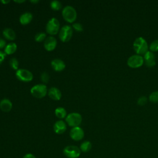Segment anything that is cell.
Listing matches in <instances>:
<instances>
[{"label": "cell", "instance_id": "cell-14", "mask_svg": "<svg viewBox=\"0 0 158 158\" xmlns=\"http://www.w3.org/2000/svg\"><path fill=\"white\" fill-rule=\"evenodd\" d=\"M51 65L52 68L56 72H61L65 68L64 62L60 59H53L51 62Z\"/></svg>", "mask_w": 158, "mask_h": 158}, {"label": "cell", "instance_id": "cell-30", "mask_svg": "<svg viewBox=\"0 0 158 158\" xmlns=\"http://www.w3.org/2000/svg\"><path fill=\"white\" fill-rule=\"evenodd\" d=\"M6 54L4 52L0 51V64L4 61L5 57H6Z\"/></svg>", "mask_w": 158, "mask_h": 158}, {"label": "cell", "instance_id": "cell-26", "mask_svg": "<svg viewBox=\"0 0 158 158\" xmlns=\"http://www.w3.org/2000/svg\"><path fill=\"white\" fill-rule=\"evenodd\" d=\"M149 49L151 52L158 51V40H154L149 45Z\"/></svg>", "mask_w": 158, "mask_h": 158}, {"label": "cell", "instance_id": "cell-25", "mask_svg": "<svg viewBox=\"0 0 158 158\" xmlns=\"http://www.w3.org/2000/svg\"><path fill=\"white\" fill-rule=\"evenodd\" d=\"M149 99L151 102L157 103L158 102V91H156L151 93L149 96Z\"/></svg>", "mask_w": 158, "mask_h": 158}, {"label": "cell", "instance_id": "cell-2", "mask_svg": "<svg viewBox=\"0 0 158 158\" xmlns=\"http://www.w3.org/2000/svg\"><path fill=\"white\" fill-rule=\"evenodd\" d=\"M63 19L69 23H73L77 17V13L75 8L71 6H65L62 11Z\"/></svg>", "mask_w": 158, "mask_h": 158}, {"label": "cell", "instance_id": "cell-7", "mask_svg": "<svg viewBox=\"0 0 158 158\" xmlns=\"http://www.w3.org/2000/svg\"><path fill=\"white\" fill-rule=\"evenodd\" d=\"M72 34L73 30L72 27L68 25H65L60 29L59 33V37L61 41L65 43L69 41L71 39Z\"/></svg>", "mask_w": 158, "mask_h": 158}, {"label": "cell", "instance_id": "cell-19", "mask_svg": "<svg viewBox=\"0 0 158 158\" xmlns=\"http://www.w3.org/2000/svg\"><path fill=\"white\" fill-rule=\"evenodd\" d=\"M17 49V46L15 43H10L6 45L4 48V52L6 55H10L14 54Z\"/></svg>", "mask_w": 158, "mask_h": 158}, {"label": "cell", "instance_id": "cell-35", "mask_svg": "<svg viewBox=\"0 0 158 158\" xmlns=\"http://www.w3.org/2000/svg\"><path fill=\"white\" fill-rule=\"evenodd\" d=\"M38 2H39L38 0H36V1L32 0V1H30V2H31V3H38Z\"/></svg>", "mask_w": 158, "mask_h": 158}, {"label": "cell", "instance_id": "cell-21", "mask_svg": "<svg viewBox=\"0 0 158 158\" xmlns=\"http://www.w3.org/2000/svg\"><path fill=\"white\" fill-rule=\"evenodd\" d=\"M92 148V144L89 141H85L82 142L80 146V149L81 152H88Z\"/></svg>", "mask_w": 158, "mask_h": 158}, {"label": "cell", "instance_id": "cell-18", "mask_svg": "<svg viewBox=\"0 0 158 158\" xmlns=\"http://www.w3.org/2000/svg\"><path fill=\"white\" fill-rule=\"evenodd\" d=\"M2 34L6 39L10 41H13L16 38L15 32L10 28H6L3 30Z\"/></svg>", "mask_w": 158, "mask_h": 158}, {"label": "cell", "instance_id": "cell-24", "mask_svg": "<svg viewBox=\"0 0 158 158\" xmlns=\"http://www.w3.org/2000/svg\"><path fill=\"white\" fill-rule=\"evenodd\" d=\"M46 35L44 32H39L35 36V40L36 42H42L46 38Z\"/></svg>", "mask_w": 158, "mask_h": 158}, {"label": "cell", "instance_id": "cell-34", "mask_svg": "<svg viewBox=\"0 0 158 158\" xmlns=\"http://www.w3.org/2000/svg\"><path fill=\"white\" fill-rule=\"evenodd\" d=\"M25 1V0H21V1H14L15 2H17V3H22V2H24Z\"/></svg>", "mask_w": 158, "mask_h": 158}, {"label": "cell", "instance_id": "cell-31", "mask_svg": "<svg viewBox=\"0 0 158 158\" xmlns=\"http://www.w3.org/2000/svg\"><path fill=\"white\" fill-rule=\"evenodd\" d=\"M6 42L4 40H2L1 38H0V49H2V48H5V47L6 46Z\"/></svg>", "mask_w": 158, "mask_h": 158}, {"label": "cell", "instance_id": "cell-28", "mask_svg": "<svg viewBox=\"0 0 158 158\" xmlns=\"http://www.w3.org/2000/svg\"><path fill=\"white\" fill-rule=\"evenodd\" d=\"M72 28L77 31L81 32L83 30V25L80 23H75L72 25Z\"/></svg>", "mask_w": 158, "mask_h": 158}, {"label": "cell", "instance_id": "cell-20", "mask_svg": "<svg viewBox=\"0 0 158 158\" xmlns=\"http://www.w3.org/2000/svg\"><path fill=\"white\" fill-rule=\"evenodd\" d=\"M54 113H55V115L58 118H60V119H62V118H64L67 117V111L66 110L62 107H57L56 109H55V111H54Z\"/></svg>", "mask_w": 158, "mask_h": 158}, {"label": "cell", "instance_id": "cell-23", "mask_svg": "<svg viewBox=\"0 0 158 158\" xmlns=\"http://www.w3.org/2000/svg\"><path fill=\"white\" fill-rule=\"evenodd\" d=\"M9 65L12 69H14L16 71L19 69V61L15 57H12L10 59Z\"/></svg>", "mask_w": 158, "mask_h": 158}, {"label": "cell", "instance_id": "cell-3", "mask_svg": "<svg viewBox=\"0 0 158 158\" xmlns=\"http://www.w3.org/2000/svg\"><path fill=\"white\" fill-rule=\"evenodd\" d=\"M65 121L67 125L72 128L79 127L82 122V117L79 113L72 112L67 115Z\"/></svg>", "mask_w": 158, "mask_h": 158}, {"label": "cell", "instance_id": "cell-17", "mask_svg": "<svg viewBox=\"0 0 158 158\" xmlns=\"http://www.w3.org/2000/svg\"><path fill=\"white\" fill-rule=\"evenodd\" d=\"M33 19V15L31 13L27 12L22 14L19 17V22L22 25H25L30 23Z\"/></svg>", "mask_w": 158, "mask_h": 158}, {"label": "cell", "instance_id": "cell-27", "mask_svg": "<svg viewBox=\"0 0 158 158\" xmlns=\"http://www.w3.org/2000/svg\"><path fill=\"white\" fill-rule=\"evenodd\" d=\"M40 78H41V80L42 81V82H43L44 83H47L49 81L50 77H49V75L47 72H43L41 74Z\"/></svg>", "mask_w": 158, "mask_h": 158}, {"label": "cell", "instance_id": "cell-29", "mask_svg": "<svg viewBox=\"0 0 158 158\" xmlns=\"http://www.w3.org/2000/svg\"><path fill=\"white\" fill-rule=\"evenodd\" d=\"M148 101V99L146 96H141L139 97L138 99V101H137V103L138 105L139 106H144L146 104Z\"/></svg>", "mask_w": 158, "mask_h": 158}, {"label": "cell", "instance_id": "cell-22", "mask_svg": "<svg viewBox=\"0 0 158 158\" xmlns=\"http://www.w3.org/2000/svg\"><path fill=\"white\" fill-rule=\"evenodd\" d=\"M50 7L54 10H59L62 8V4L60 1L54 0L50 2Z\"/></svg>", "mask_w": 158, "mask_h": 158}, {"label": "cell", "instance_id": "cell-8", "mask_svg": "<svg viewBox=\"0 0 158 158\" xmlns=\"http://www.w3.org/2000/svg\"><path fill=\"white\" fill-rule=\"evenodd\" d=\"M15 76L18 80L23 82H30L33 78V73L25 69H18L15 72Z\"/></svg>", "mask_w": 158, "mask_h": 158}, {"label": "cell", "instance_id": "cell-33", "mask_svg": "<svg viewBox=\"0 0 158 158\" xmlns=\"http://www.w3.org/2000/svg\"><path fill=\"white\" fill-rule=\"evenodd\" d=\"M1 2L4 4H8L9 2H10V1L8 0V1H4V0H1Z\"/></svg>", "mask_w": 158, "mask_h": 158}, {"label": "cell", "instance_id": "cell-13", "mask_svg": "<svg viewBox=\"0 0 158 158\" xmlns=\"http://www.w3.org/2000/svg\"><path fill=\"white\" fill-rule=\"evenodd\" d=\"M53 130L56 134H62L67 130V125L62 120H59L54 123L53 125Z\"/></svg>", "mask_w": 158, "mask_h": 158}, {"label": "cell", "instance_id": "cell-15", "mask_svg": "<svg viewBox=\"0 0 158 158\" xmlns=\"http://www.w3.org/2000/svg\"><path fill=\"white\" fill-rule=\"evenodd\" d=\"M49 97L55 101H59L62 97V93L56 87H51L48 91Z\"/></svg>", "mask_w": 158, "mask_h": 158}, {"label": "cell", "instance_id": "cell-9", "mask_svg": "<svg viewBox=\"0 0 158 158\" xmlns=\"http://www.w3.org/2000/svg\"><path fill=\"white\" fill-rule=\"evenodd\" d=\"M144 63L143 57L141 55L135 54L131 56L127 60V65L133 69L140 67Z\"/></svg>", "mask_w": 158, "mask_h": 158}, {"label": "cell", "instance_id": "cell-4", "mask_svg": "<svg viewBox=\"0 0 158 158\" xmlns=\"http://www.w3.org/2000/svg\"><path fill=\"white\" fill-rule=\"evenodd\" d=\"M46 30L50 35H56L60 30V23L57 19L55 17L51 18L46 24Z\"/></svg>", "mask_w": 158, "mask_h": 158}, {"label": "cell", "instance_id": "cell-16", "mask_svg": "<svg viewBox=\"0 0 158 158\" xmlns=\"http://www.w3.org/2000/svg\"><path fill=\"white\" fill-rule=\"evenodd\" d=\"M12 108V102L7 98H4L0 101V109L4 112H8L11 110Z\"/></svg>", "mask_w": 158, "mask_h": 158}, {"label": "cell", "instance_id": "cell-5", "mask_svg": "<svg viewBox=\"0 0 158 158\" xmlns=\"http://www.w3.org/2000/svg\"><path fill=\"white\" fill-rule=\"evenodd\" d=\"M81 152L80 148L75 145L67 146L63 149V153L67 158H78Z\"/></svg>", "mask_w": 158, "mask_h": 158}, {"label": "cell", "instance_id": "cell-11", "mask_svg": "<svg viewBox=\"0 0 158 158\" xmlns=\"http://www.w3.org/2000/svg\"><path fill=\"white\" fill-rule=\"evenodd\" d=\"M57 46V40L52 36H49L46 38L44 43V48L48 51H52L55 49Z\"/></svg>", "mask_w": 158, "mask_h": 158}, {"label": "cell", "instance_id": "cell-6", "mask_svg": "<svg viewBox=\"0 0 158 158\" xmlns=\"http://www.w3.org/2000/svg\"><path fill=\"white\" fill-rule=\"evenodd\" d=\"M30 93L36 98H43L47 94V86L44 84L35 85L30 89Z\"/></svg>", "mask_w": 158, "mask_h": 158}, {"label": "cell", "instance_id": "cell-1", "mask_svg": "<svg viewBox=\"0 0 158 158\" xmlns=\"http://www.w3.org/2000/svg\"><path fill=\"white\" fill-rule=\"evenodd\" d=\"M133 46L134 51L138 55L141 56L148 51V44L147 41L143 37H138L136 38L133 42Z\"/></svg>", "mask_w": 158, "mask_h": 158}, {"label": "cell", "instance_id": "cell-10", "mask_svg": "<svg viewBox=\"0 0 158 158\" xmlns=\"http://www.w3.org/2000/svg\"><path fill=\"white\" fill-rule=\"evenodd\" d=\"M70 137L72 139L75 141H79L81 140L85 136L83 130L80 127H76L72 128L69 133Z\"/></svg>", "mask_w": 158, "mask_h": 158}, {"label": "cell", "instance_id": "cell-12", "mask_svg": "<svg viewBox=\"0 0 158 158\" xmlns=\"http://www.w3.org/2000/svg\"><path fill=\"white\" fill-rule=\"evenodd\" d=\"M144 62L149 67H154L156 65V57L154 54L151 51H148L143 56Z\"/></svg>", "mask_w": 158, "mask_h": 158}, {"label": "cell", "instance_id": "cell-32", "mask_svg": "<svg viewBox=\"0 0 158 158\" xmlns=\"http://www.w3.org/2000/svg\"><path fill=\"white\" fill-rule=\"evenodd\" d=\"M22 158H36V157L34 154L31 153H27L23 156Z\"/></svg>", "mask_w": 158, "mask_h": 158}]
</instances>
